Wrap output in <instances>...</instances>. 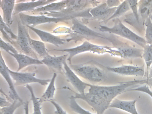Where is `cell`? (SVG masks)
Returning <instances> with one entry per match:
<instances>
[{"label": "cell", "instance_id": "6da1fadb", "mask_svg": "<svg viewBox=\"0 0 152 114\" xmlns=\"http://www.w3.org/2000/svg\"><path fill=\"white\" fill-rule=\"evenodd\" d=\"M146 80H134L120 83L113 86H99L90 84L88 91L95 94L103 103L109 106L118 95L125 92L128 88L137 85L146 84Z\"/></svg>", "mask_w": 152, "mask_h": 114}, {"label": "cell", "instance_id": "7a4b0ae2", "mask_svg": "<svg viewBox=\"0 0 152 114\" xmlns=\"http://www.w3.org/2000/svg\"><path fill=\"white\" fill-rule=\"evenodd\" d=\"M114 25L112 27L100 25L99 28L102 32L113 34L128 39L143 48L147 44L145 39L133 32L121 22L118 18L113 20Z\"/></svg>", "mask_w": 152, "mask_h": 114}, {"label": "cell", "instance_id": "3957f363", "mask_svg": "<svg viewBox=\"0 0 152 114\" xmlns=\"http://www.w3.org/2000/svg\"><path fill=\"white\" fill-rule=\"evenodd\" d=\"M70 67L77 75L91 83L101 82L107 78L103 70L93 65L71 64Z\"/></svg>", "mask_w": 152, "mask_h": 114}, {"label": "cell", "instance_id": "277c9868", "mask_svg": "<svg viewBox=\"0 0 152 114\" xmlns=\"http://www.w3.org/2000/svg\"><path fill=\"white\" fill-rule=\"evenodd\" d=\"M18 25V33L16 39V46L22 53L34 58L38 59L36 53L31 48L28 40V30L20 20L17 21Z\"/></svg>", "mask_w": 152, "mask_h": 114}, {"label": "cell", "instance_id": "5b68a950", "mask_svg": "<svg viewBox=\"0 0 152 114\" xmlns=\"http://www.w3.org/2000/svg\"><path fill=\"white\" fill-rule=\"evenodd\" d=\"M19 16L22 23L25 26H34L40 24L49 23H57L70 19L72 16L67 15L62 17H50L44 15L33 16L26 14L23 12L19 13Z\"/></svg>", "mask_w": 152, "mask_h": 114}, {"label": "cell", "instance_id": "8992f818", "mask_svg": "<svg viewBox=\"0 0 152 114\" xmlns=\"http://www.w3.org/2000/svg\"><path fill=\"white\" fill-rule=\"evenodd\" d=\"M8 71L12 79L15 81V86L23 85L32 83H37L45 86L50 82L51 79H40L36 78L35 73L31 72H21L11 70Z\"/></svg>", "mask_w": 152, "mask_h": 114}, {"label": "cell", "instance_id": "52a82bcc", "mask_svg": "<svg viewBox=\"0 0 152 114\" xmlns=\"http://www.w3.org/2000/svg\"><path fill=\"white\" fill-rule=\"evenodd\" d=\"M108 70L121 75L127 76H144L145 73V64L141 66L123 65L117 67H105Z\"/></svg>", "mask_w": 152, "mask_h": 114}, {"label": "cell", "instance_id": "ba28073f", "mask_svg": "<svg viewBox=\"0 0 152 114\" xmlns=\"http://www.w3.org/2000/svg\"><path fill=\"white\" fill-rule=\"evenodd\" d=\"M102 47L93 44L87 41H85L82 45L74 48L61 49H54L51 50L67 53L69 56L67 60L69 61L70 65L72 64L71 60L72 58L76 55L88 51L94 53L99 52V50L100 51Z\"/></svg>", "mask_w": 152, "mask_h": 114}, {"label": "cell", "instance_id": "9c48e42d", "mask_svg": "<svg viewBox=\"0 0 152 114\" xmlns=\"http://www.w3.org/2000/svg\"><path fill=\"white\" fill-rule=\"evenodd\" d=\"M66 61V60H64L63 63L64 73L66 77L79 93H85V89L87 87H89L90 84L86 83L80 79L75 72L68 66Z\"/></svg>", "mask_w": 152, "mask_h": 114}, {"label": "cell", "instance_id": "30bf717a", "mask_svg": "<svg viewBox=\"0 0 152 114\" xmlns=\"http://www.w3.org/2000/svg\"><path fill=\"white\" fill-rule=\"evenodd\" d=\"M8 67L6 65L0 53V72L1 74L4 78L7 83L9 88V97L13 101L19 100L23 102L22 99L17 93L12 80V78L8 70Z\"/></svg>", "mask_w": 152, "mask_h": 114}, {"label": "cell", "instance_id": "8fae6325", "mask_svg": "<svg viewBox=\"0 0 152 114\" xmlns=\"http://www.w3.org/2000/svg\"><path fill=\"white\" fill-rule=\"evenodd\" d=\"M72 20L71 30L74 33L87 37L100 38L109 40V38L89 28L75 18Z\"/></svg>", "mask_w": 152, "mask_h": 114}, {"label": "cell", "instance_id": "7c38bea8", "mask_svg": "<svg viewBox=\"0 0 152 114\" xmlns=\"http://www.w3.org/2000/svg\"><path fill=\"white\" fill-rule=\"evenodd\" d=\"M117 7L109 8L104 2L91 9L89 13L94 18L106 21L113 14Z\"/></svg>", "mask_w": 152, "mask_h": 114}, {"label": "cell", "instance_id": "4fadbf2b", "mask_svg": "<svg viewBox=\"0 0 152 114\" xmlns=\"http://www.w3.org/2000/svg\"><path fill=\"white\" fill-rule=\"evenodd\" d=\"M55 1V0H42L19 3L15 4L13 13L15 15L23 12H32L37 8L45 6Z\"/></svg>", "mask_w": 152, "mask_h": 114}, {"label": "cell", "instance_id": "5bb4252c", "mask_svg": "<svg viewBox=\"0 0 152 114\" xmlns=\"http://www.w3.org/2000/svg\"><path fill=\"white\" fill-rule=\"evenodd\" d=\"M26 26L37 34L43 42L49 43L56 46L59 47L65 44L67 41L66 39L53 35L49 32L29 25Z\"/></svg>", "mask_w": 152, "mask_h": 114}, {"label": "cell", "instance_id": "9a60e30c", "mask_svg": "<svg viewBox=\"0 0 152 114\" xmlns=\"http://www.w3.org/2000/svg\"><path fill=\"white\" fill-rule=\"evenodd\" d=\"M137 101L136 99L131 101H126L115 98L110 103L109 107L119 109L131 114H139L136 107Z\"/></svg>", "mask_w": 152, "mask_h": 114}, {"label": "cell", "instance_id": "2e32d148", "mask_svg": "<svg viewBox=\"0 0 152 114\" xmlns=\"http://www.w3.org/2000/svg\"><path fill=\"white\" fill-rule=\"evenodd\" d=\"M68 54L60 56H52L50 55L43 58L41 60L48 67L58 71L64 72L63 63L66 60Z\"/></svg>", "mask_w": 152, "mask_h": 114}, {"label": "cell", "instance_id": "e0dca14e", "mask_svg": "<svg viewBox=\"0 0 152 114\" xmlns=\"http://www.w3.org/2000/svg\"><path fill=\"white\" fill-rule=\"evenodd\" d=\"M8 53L13 57L18 63V67L17 71V72L29 65L43 64L41 61L38 59L22 53H13L11 52Z\"/></svg>", "mask_w": 152, "mask_h": 114}, {"label": "cell", "instance_id": "ac0fdd59", "mask_svg": "<svg viewBox=\"0 0 152 114\" xmlns=\"http://www.w3.org/2000/svg\"><path fill=\"white\" fill-rule=\"evenodd\" d=\"M15 0H0V7L3 12V19L9 27L12 24V15L15 5Z\"/></svg>", "mask_w": 152, "mask_h": 114}, {"label": "cell", "instance_id": "d6986e66", "mask_svg": "<svg viewBox=\"0 0 152 114\" xmlns=\"http://www.w3.org/2000/svg\"><path fill=\"white\" fill-rule=\"evenodd\" d=\"M117 50L120 56L124 58H133L142 57L143 50L126 46L117 47Z\"/></svg>", "mask_w": 152, "mask_h": 114}, {"label": "cell", "instance_id": "ffe728a7", "mask_svg": "<svg viewBox=\"0 0 152 114\" xmlns=\"http://www.w3.org/2000/svg\"><path fill=\"white\" fill-rule=\"evenodd\" d=\"M67 1H62L56 2H53L45 6L37 8L31 12H47L60 11L66 7Z\"/></svg>", "mask_w": 152, "mask_h": 114}, {"label": "cell", "instance_id": "44dd1931", "mask_svg": "<svg viewBox=\"0 0 152 114\" xmlns=\"http://www.w3.org/2000/svg\"><path fill=\"white\" fill-rule=\"evenodd\" d=\"M90 1L67 0L66 11L69 13L75 14L85 9Z\"/></svg>", "mask_w": 152, "mask_h": 114}, {"label": "cell", "instance_id": "7402d4cb", "mask_svg": "<svg viewBox=\"0 0 152 114\" xmlns=\"http://www.w3.org/2000/svg\"><path fill=\"white\" fill-rule=\"evenodd\" d=\"M28 38L31 48L40 57L43 58L49 55L43 42L31 39L29 35Z\"/></svg>", "mask_w": 152, "mask_h": 114}, {"label": "cell", "instance_id": "603a6c76", "mask_svg": "<svg viewBox=\"0 0 152 114\" xmlns=\"http://www.w3.org/2000/svg\"><path fill=\"white\" fill-rule=\"evenodd\" d=\"M138 7L141 16L145 20L152 13V0L140 1L138 2Z\"/></svg>", "mask_w": 152, "mask_h": 114}, {"label": "cell", "instance_id": "cb8c5ba5", "mask_svg": "<svg viewBox=\"0 0 152 114\" xmlns=\"http://www.w3.org/2000/svg\"><path fill=\"white\" fill-rule=\"evenodd\" d=\"M56 76V73H54L47 88L40 98L41 103L46 101H50L53 97L56 90L55 82Z\"/></svg>", "mask_w": 152, "mask_h": 114}, {"label": "cell", "instance_id": "d4e9b609", "mask_svg": "<svg viewBox=\"0 0 152 114\" xmlns=\"http://www.w3.org/2000/svg\"><path fill=\"white\" fill-rule=\"evenodd\" d=\"M130 10L128 0L124 1L117 7L113 14L105 22H107L111 19L118 18Z\"/></svg>", "mask_w": 152, "mask_h": 114}, {"label": "cell", "instance_id": "484cf974", "mask_svg": "<svg viewBox=\"0 0 152 114\" xmlns=\"http://www.w3.org/2000/svg\"><path fill=\"white\" fill-rule=\"evenodd\" d=\"M142 57L147 68V74L152 65V44H147L144 48Z\"/></svg>", "mask_w": 152, "mask_h": 114}, {"label": "cell", "instance_id": "4316f807", "mask_svg": "<svg viewBox=\"0 0 152 114\" xmlns=\"http://www.w3.org/2000/svg\"><path fill=\"white\" fill-rule=\"evenodd\" d=\"M26 87L29 91L31 95V100L32 101L33 106V114H42L41 111V102L40 98L36 97L34 93L32 87L28 84Z\"/></svg>", "mask_w": 152, "mask_h": 114}, {"label": "cell", "instance_id": "83f0119b", "mask_svg": "<svg viewBox=\"0 0 152 114\" xmlns=\"http://www.w3.org/2000/svg\"><path fill=\"white\" fill-rule=\"evenodd\" d=\"M69 99V106L72 111L79 114H94L83 108L77 102L76 99L72 96Z\"/></svg>", "mask_w": 152, "mask_h": 114}, {"label": "cell", "instance_id": "f1b7e54d", "mask_svg": "<svg viewBox=\"0 0 152 114\" xmlns=\"http://www.w3.org/2000/svg\"><path fill=\"white\" fill-rule=\"evenodd\" d=\"M23 104V102L15 100L10 106L1 108L0 114H13L15 110Z\"/></svg>", "mask_w": 152, "mask_h": 114}, {"label": "cell", "instance_id": "f546056e", "mask_svg": "<svg viewBox=\"0 0 152 114\" xmlns=\"http://www.w3.org/2000/svg\"><path fill=\"white\" fill-rule=\"evenodd\" d=\"M146 28L145 40L147 44H152V21L151 16L145 20Z\"/></svg>", "mask_w": 152, "mask_h": 114}, {"label": "cell", "instance_id": "4dcf8cb0", "mask_svg": "<svg viewBox=\"0 0 152 114\" xmlns=\"http://www.w3.org/2000/svg\"><path fill=\"white\" fill-rule=\"evenodd\" d=\"M0 40L1 49L5 51L8 53L9 52L13 53H18L17 49L9 43H7L4 41L1 37H0Z\"/></svg>", "mask_w": 152, "mask_h": 114}, {"label": "cell", "instance_id": "1f68e13d", "mask_svg": "<svg viewBox=\"0 0 152 114\" xmlns=\"http://www.w3.org/2000/svg\"><path fill=\"white\" fill-rule=\"evenodd\" d=\"M127 91H136L144 92L149 95L152 98V91L150 89L149 87L147 84H143L142 86L129 89H127Z\"/></svg>", "mask_w": 152, "mask_h": 114}, {"label": "cell", "instance_id": "d6a6232c", "mask_svg": "<svg viewBox=\"0 0 152 114\" xmlns=\"http://www.w3.org/2000/svg\"><path fill=\"white\" fill-rule=\"evenodd\" d=\"M0 28L3 29L8 34L10 35L12 39H17V36L12 31L10 28L4 22L1 16L0 17Z\"/></svg>", "mask_w": 152, "mask_h": 114}, {"label": "cell", "instance_id": "836d02e7", "mask_svg": "<svg viewBox=\"0 0 152 114\" xmlns=\"http://www.w3.org/2000/svg\"><path fill=\"white\" fill-rule=\"evenodd\" d=\"M130 9L133 13L136 20L138 22L139 18L138 12V1L136 0H128Z\"/></svg>", "mask_w": 152, "mask_h": 114}, {"label": "cell", "instance_id": "e575fe53", "mask_svg": "<svg viewBox=\"0 0 152 114\" xmlns=\"http://www.w3.org/2000/svg\"><path fill=\"white\" fill-rule=\"evenodd\" d=\"M50 101L56 108V110L54 113V114H67L61 107L55 101L51 100Z\"/></svg>", "mask_w": 152, "mask_h": 114}, {"label": "cell", "instance_id": "d590c367", "mask_svg": "<svg viewBox=\"0 0 152 114\" xmlns=\"http://www.w3.org/2000/svg\"><path fill=\"white\" fill-rule=\"evenodd\" d=\"M105 2L109 8L117 7L121 4L119 0H107Z\"/></svg>", "mask_w": 152, "mask_h": 114}, {"label": "cell", "instance_id": "8d00e7d4", "mask_svg": "<svg viewBox=\"0 0 152 114\" xmlns=\"http://www.w3.org/2000/svg\"><path fill=\"white\" fill-rule=\"evenodd\" d=\"M146 79V84L152 88V66L149 69L148 74H147V78Z\"/></svg>", "mask_w": 152, "mask_h": 114}, {"label": "cell", "instance_id": "74e56055", "mask_svg": "<svg viewBox=\"0 0 152 114\" xmlns=\"http://www.w3.org/2000/svg\"><path fill=\"white\" fill-rule=\"evenodd\" d=\"M0 106L1 108L8 107L12 103L8 102L7 99L4 98V96H0Z\"/></svg>", "mask_w": 152, "mask_h": 114}, {"label": "cell", "instance_id": "f35d334b", "mask_svg": "<svg viewBox=\"0 0 152 114\" xmlns=\"http://www.w3.org/2000/svg\"><path fill=\"white\" fill-rule=\"evenodd\" d=\"M28 105L29 102L27 101L24 103L25 114H29Z\"/></svg>", "mask_w": 152, "mask_h": 114}]
</instances>
